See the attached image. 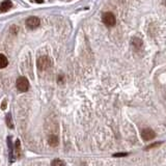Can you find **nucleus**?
<instances>
[{"label": "nucleus", "instance_id": "nucleus-1", "mask_svg": "<svg viewBox=\"0 0 166 166\" xmlns=\"http://www.w3.org/2000/svg\"><path fill=\"white\" fill-rule=\"evenodd\" d=\"M51 65H52V62L48 56L46 55L41 56L38 59V69L40 71H45V70L51 67Z\"/></svg>", "mask_w": 166, "mask_h": 166}, {"label": "nucleus", "instance_id": "nucleus-2", "mask_svg": "<svg viewBox=\"0 0 166 166\" xmlns=\"http://www.w3.org/2000/svg\"><path fill=\"white\" fill-rule=\"evenodd\" d=\"M102 21H103V23L106 26L112 27V26H114L115 23H116V18H115V16L112 13L107 12V13H104L103 16H102Z\"/></svg>", "mask_w": 166, "mask_h": 166}, {"label": "nucleus", "instance_id": "nucleus-3", "mask_svg": "<svg viewBox=\"0 0 166 166\" xmlns=\"http://www.w3.org/2000/svg\"><path fill=\"white\" fill-rule=\"evenodd\" d=\"M16 86L20 93H25L29 88V82H28L27 78L25 77H19L16 81Z\"/></svg>", "mask_w": 166, "mask_h": 166}, {"label": "nucleus", "instance_id": "nucleus-4", "mask_svg": "<svg viewBox=\"0 0 166 166\" xmlns=\"http://www.w3.org/2000/svg\"><path fill=\"white\" fill-rule=\"evenodd\" d=\"M40 19L38 17H29V18L26 20V27L29 28V29H36V27L40 26Z\"/></svg>", "mask_w": 166, "mask_h": 166}, {"label": "nucleus", "instance_id": "nucleus-5", "mask_svg": "<svg viewBox=\"0 0 166 166\" xmlns=\"http://www.w3.org/2000/svg\"><path fill=\"white\" fill-rule=\"evenodd\" d=\"M155 136H156L155 132L152 130V129H150V128L143 129V130L141 131V137H142V139H143V140H145V141L152 140V139L155 138Z\"/></svg>", "mask_w": 166, "mask_h": 166}, {"label": "nucleus", "instance_id": "nucleus-6", "mask_svg": "<svg viewBox=\"0 0 166 166\" xmlns=\"http://www.w3.org/2000/svg\"><path fill=\"white\" fill-rule=\"evenodd\" d=\"M12 7V2L10 0H4L1 2V5H0V13H6L10 10Z\"/></svg>", "mask_w": 166, "mask_h": 166}, {"label": "nucleus", "instance_id": "nucleus-7", "mask_svg": "<svg viewBox=\"0 0 166 166\" xmlns=\"http://www.w3.org/2000/svg\"><path fill=\"white\" fill-rule=\"evenodd\" d=\"M131 45L135 48H141L143 45V42L140 38H133L131 40Z\"/></svg>", "mask_w": 166, "mask_h": 166}, {"label": "nucleus", "instance_id": "nucleus-8", "mask_svg": "<svg viewBox=\"0 0 166 166\" xmlns=\"http://www.w3.org/2000/svg\"><path fill=\"white\" fill-rule=\"evenodd\" d=\"M48 142L51 146H57L58 145V138L55 135H51L48 139Z\"/></svg>", "mask_w": 166, "mask_h": 166}, {"label": "nucleus", "instance_id": "nucleus-9", "mask_svg": "<svg viewBox=\"0 0 166 166\" xmlns=\"http://www.w3.org/2000/svg\"><path fill=\"white\" fill-rule=\"evenodd\" d=\"M8 64V60L3 54H0V69H4Z\"/></svg>", "mask_w": 166, "mask_h": 166}, {"label": "nucleus", "instance_id": "nucleus-10", "mask_svg": "<svg viewBox=\"0 0 166 166\" xmlns=\"http://www.w3.org/2000/svg\"><path fill=\"white\" fill-rule=\"evenodd\" d=\"M51 166H65V163L63 162L62 160H59V159H55V160L52 161Z\"/></svg>", "mask_w": 166, "mask_h": 166}, {"label": "nucleus", "instance_id": "nucleus-11", "mask_svg": "<svg viewBox=\"0 0 166 166\" xmlns=\"http://www.w3.org/2000/svg\"><path fill=\"white\" fill-rule=\"evenodd\" d=\"M6 124H7V127H8V128H14V126H13L12 116H10V114H7V115H6Z\"/></svg>", "mask_w": 166, "mask_h": 166}, {"label": "nucleus", "instance_id": "nucleus-12", "mask_svg": "<svg viewBox=\"0 0 166 166\" xmlns=\"http://www.w3.org/2000/svg\"><path fill=\"white\" fill-rule=\"evenodd\" d=\"M161 141H159V142H155V143H152V145H150L148 146H146L145 150H150V148H154V147H157V146H159L161 145Z\"/></svg>", "mask_w": 166, "mask_h": 166}, {"label": "nucleus", "instance_id": "nucleus-13", "mask_svg": "<svg viewBox=\"0 0 166 166\" xmlns=\"http://www.w3.org/2000/svg\"><path fill=\"white\" fill-rule=\"evenodd\" d=\"M126 156H128V154H127V153H119V154L113 155V157H126Z\"/></svg>", "mask_w": 166, "mask_h": 166}, {"label": "nucleus", "instance_id": "nucleus-14", "mask_svg": "<svg viewBox=\"0 0 166 166\" xmlns=\"http://www.w3.org/2000/svg\"><path fill=\"white\" fill-rule=\"evenodd\" d=\"M5 108H6V100H4L3 103L1 104V109H3V110H4Z\"/></svg>", "mask_w": 166, "mask_h": 166}, {"label": "nucleus", "instance_id": "nucleus-15", "mask_svg": "<svg viewBox=\"0 0 166 166\" xmlns=\"http://www.w3.org/2000/svg\"><path fill=\"white\" fill-rule=\"evenodd\" d=\"M36 2H38V3H43V1L44 0H34Z\"/></svg>", "mask_w": 166, "mask_h": 166}, {"label": "nucleus", "instance_id": "nucleus-16", "mask_svg": "<svg viewBox=\"0 0 166 166\" xmlns=\"http://www.w3.org/2000/svg\"><path fill=\"white\" fill-rule=\"evenodd\" d=\"M162 3L166 6V0H162Z\"/></svg>", "mask_w": 166, "mask_h": 166}]
</instances>
